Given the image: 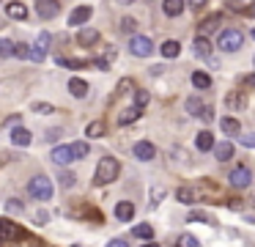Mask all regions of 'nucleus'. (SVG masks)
<instances>
[{"instance_id": "bb28decb", "label": "nucleus", "mask_w": 255, "mask_h": 247, "mask_svg": "<svg viewBox=\"0 0 255 247\" xmlns=\"http://www.w3.org/2000/svg\"><path fill=\"white\" fill-rule=\"evenodd\" d=\"M217 25H220V14H214V16H206V19L200 22V33H211Z\"/></svg>"}, {"instance_id": "37998d69", "label": "nucleus", "mask_w": 255, "mask_h": 247, "mask_svg": "<svg viewBox=\"0 0 255 247\" xmlns=\"http://www.w3.org/2000/svg\"><path fill=\"white\" fill-rule=\"evenodd\" d=\"M6 209L8 212H14V214H19V212H25V206L17 201V198H11V201H6Z\"/></svg>"}, {"instance_id": "79ce46f5", "label": "nucleus", "mask_w": 255, "mask_h": 247, "mask_svg": "<svg viewBox=\"0 0 255 247\" xmlns=\"http://www.w3.org/2000/svg\"><path fill=\"white\" fill-rule=\"evenodd\" d=\"M50 41H52V38H50V33H39V38H36V47H39L41 52H44V49L50 47Z\"/></svg>"}, {"instance_id": "c756f323", "label": "nucleus", "mask_w": 255, "mask_h": 247, "mask_svg": "<svg viewBox=\"0 0 255 247\" xmlns=\"http://www.w3.org/2000/svg\"><path fill=\"white\" fill-rule=\"evenodd\" d=\"M14 55V41L11 38H0V58H11Z\"/></svg>"}, {"instance_id": "6e6552de", "label": "nucleus", "mask_w": 255, "mask_h": 247, "mask_svg": "<svg viewBox=\"0 0 255 247\" xmlns=\"http://www.w3.org/2000/svg\"><path fill=\"white\" fill-rule=\"evenodd\" d=\"M134 157L140 159V162H151V159L156 157V148H154V143H148V140H140V143H134Z\"/></svg>"}, {"instance_id": "f704fd0d", "label": "nucleus", "mask_w": 255, "mask_h": 247, "mask_svg": "<svg viewBox=\"0 0 255 247\" xmlns=\"http://www.w3.org/2000/svg\"><path fill=\"white\" fill-rule=\"evenodd\" d=\"M134 91V82L129 80V77H124L121 82H118V96H124V93H132Z\"/></svg>"}, {"instance_id": "4468645a", "label": "nucleus", "mask_w": 255, "mask_h": 247, "mask_svg": "<svg viewBox=\"0 0 255 247\" xmlns=\"http://www.w3.org/2000/svg\"><path fill=\"white\" fill-rule=\"evenodd\" d=\"M69 93L77 96V99H85L88 96V82L80 80V77H72V80H69Z\"/></svg>"}, {"instance_id": "c03bdc74", "label": "nucleus", "mask_w": 255, "mask_h": 247, "mask_svg": "<svg viewBox=\"0 0 255 247\" xmlns=\"http://www.w3.org/2000/svg\"><path fill=\"white\" fill-rule=\"evenodd\" d=\"M30 60H36V63H41V60H44V52H41L39 47H30V55H28Z\"/></svg>"}, {"instance_id": "2eb2a0df", "label": "nucleus", "mask_w": 255, "mask_h": 247, "mask_svg": "<svg viewBox=\"0 0 255 247\" xmlns=\"http://www.w3.org/2000/svg\"><path fill=\"white\" fill-rule=\"evenodd\" d=\"M30 140H33V135H30V129H25V126H17V129L11 132L14 146H30Z\"/></svg>"}, {"instance_id": "ddd939ff", "label": "nucleus", "mask_w": 255, "mask_h": 247, "mask_svg": "<svg viewBox=\"0 0 255 247\" xmlns=\"http://www.w3.org/2000/svg\"><path fill=\"white\" fill-rule=\"evenodd\" d=\"M192 49H195V55H198V58H206V60L211 58V41H209L206 36H198V38H195V41H192Z\"/></svg>"}, {"instance_id": "72a5a7b5", "label": "nucleus", "mask_w": 255, "mask_h": 247, "mask_svg": "<svg viewBox=\"0 0 255 247\" xmlns=\"http://www.w3.org/2000/svg\"><path fill=\"white\" fill-rule=\"evenodd\" d=\"M176 247H200V242L195 239V236L184 234V236H178V245H176Z\"/></svg>"}, {"instance_id": "c9c22d12", "label": "nucleus", "mask_w": 255, "mask_h": 247, "mask_svg": "<svg viewBox=\"0 0 255 247\" xmlns=\"http://www.w3.org/2000/svg\"><path fill=\"white\" fill-rule=\"evenodd\" d=\"M58 63H61V66H69V69H85V66H88V60H66V58H58Z\"/></svg>"}, {"instance_id": "dca6fc26", "label": "nucleus", "mask_w": 255, "mask_h": 247, "mask_svg": "<svg viewBox=\"0 0 255 247\" xmlns=\"http://www.w3.org/2000/svg\"><path fill=\"white\" fill-rule=\"evenodd\" d=\"M214 157L220 159V162H228V159L233 157V143L225 140V143H214Z\"/></svg>"}, {"instance_id": "a211bd4d", "label": "nucleus", "mask_w": 255, "mask_h": 247, "mask_svg": "<svg viewBox=\"0 0 255 247\" xmlns=\"http://www.w3.org/2000/svg\"><path fill=\"white\" fill-rule=\"evenodd\" d=\"M195 146H198V151H211L214 148V137H211V132H200L198 137H195Z\"/></svg>"}, {"instance_id": "f3484780", "label": "nucleus", "mask_w": 255, "mask_h": 247, "mask_svg": "<svg viewBox=\"0 0 255 247\" xmlns=\"http://www.w3.org/2000/svg\"><path fill=\"white\" fill-rule=\"evenodd\" d=\"M116 217L121 220V223H129V220L134 217V203H129V201H121L116 206Z\"/></svg>"}, {"instance_id": "2f4dec72", "label": "nucleus", "mask_w": 255, "mask_h": 247, "mask_svg": "<svg viewBox=\"0 0 255 247\" xmlns=\"http://www.w3.org/2000/svg\"><path fill=\"white\" fill-rule=\"evenodd\" d=\"M176 198H178V201H181V203H195V192L189 190V187H178Z\"/></svg>"}, {"instance_id": "49530a36", "label": "nucleus", "mask_w": 255, "mask_h": 247, "mask_svg": "<svg viewBox=\"0 0 255 247\" xmlns=\"http://www.w3.org/2000/svg\"><path fill=\"white\" fill-rule=\"evenodd\" d=\"M33 110H36V113H52V104L39 102V104H33Z\"/></svg>"}, {"instance_id": "39448f33", "label": "nucleus", "mask_w": 255, "mask_h": 247, "mask_svg": "<svg viewBox=\"0 0 255 247\" xmlns=\"http://www.w3.org/2000/svg\"><path fill=\"white\" fill-rule=\"evenodd\" d=\"M25 236V231L19 228L17 223H11V220H0V239L3 242H19Z\"/></svg>"}, {"instance_id": "7c9ffc66", "label": "nucleus", "mask_w": 255, "mask_h": 247, "mask_svg": "<svg viewBox=\"0 0 255 247\" xmlns=\"http://www.w3.org/2000/svg\"><path fill=\"white\" fill-rule=\"evenodd\" d=\"M189 220H192V223H206V225H214V217H211V214H206V212H189Z\"/></svg>"}, {"instance_id": "7ed1b4c3", "label": "nucleus", "mask_w": 255, "mask_h": 247, "mask_svg": "<svg viewBox=\"0 0 255 247\" xmlns=\"http://www.w3.org/2000/svg\"><path fill=\"white\" fill-rule=\"evenodd\" d=\"M242 44H244V36L236 27H228V30L220 33V49L222 52H236V49H242Z\"/></svg>"}, {"instance_id": "4c0bfd02", "label": "nucleus", "mask_w": 255, "mask_h": 247, "mask_svg": "<svg viewBox=\"0 0 255 247\" xmlns=\"http://www.w3.org/2000/svg\"><path fill=\"white\" fill-rule=\"evenodd\" d=\"M14 55L25 60V58L30 55V44H14Z\"/></svg>"}, {"instance_id": "58836bf2", "label": "nucleus", "mask_w": 255, "mask_h": 247, "mask_svg": "<svg viewBox=\"0 0 255 247\" xmlns=\"http://www.w3.org/2000/svg\"><path fill=\"white\" fill-rule=\"evenodd\" d=\"M134 27H137V22H134L132 16H124L121 19V30L124 33H134Z\"/></svg>"}, {"instance_id": "4be33fe9", "label": "nucleus", "mask_w": 255, "mask_h": 247, "mask_svg": "<svg viewBox=\"0 0 255 247\" xmlns=\"http://www.w3.org/2000/svg\"><path fill=\"white\" fill-rule=\"evenodd\" d=\"M159 52L165 55V58H178V52H181V44L178 41H165L159 47Z\"/></svg>"}, {"instance_id": "6ab92c4d", "label": "nucleus", "mask_w": 255, "mask_h": 247, "mask_svg": "<svg viewBox=\"0 0 255 247\" xmlns=\"http://www.w3.org/2000/svg\"><path fill=\"white\" fill-rule=\"evenodd\" d=\"M140 113H143L140 107H129V110H124V113L118 115V124H121V126H127V124H134V121L140 118Z\"/></svg>"}, {"instance_id": "ea45409f", "label": "nucleus", "mask_w": 255, "mask_h": 247, "mask_svg": "<svg viewBox=\"0 0 255 247\" xmlns=\"http://www.w3.org/2000/svg\"><path fill=\"white\" fill-rule=\"evenodd\" d=\"M61 184L66 187V190H72V187L77 184V176L74 173H61Z\"/></svg>"}, {"instance_id": "393cba45", "label": "nucleus", "mask_w": 255, "mask_h": 247, "mask_svg": "<svg viewBox=\"0 0 255 247\" xmlns=\"http://www.w3.org/2000/svg\"><path fill=\"white\" fill-rule=\"evenodd\" d=\"M137 239H143V242H151V236H154V228H151L148 223H143V225H134V231H132Z\"/></svg>"}, {"instance_id": "4d7b16f0", "label": "nucleus", "mask_w": 255, "mask_h": 247, "mask_svg": "<svg viewBox=\"0 0 255 247\" xmlns=\"http://www.w3.org/2000/svg\"><path fill=\"white\" fill-rule=\"evenodd\" d=\"M253 38H255V27H253Z\"/></svg>"}, {"instance_id": "f03ea898", "label": "nucleus", "mask_w": 255, "mask_h": 247, "mask_svg": "<svg viewBox=\"0 0 255 247\" xmlns=\"http://www.w3.org/2000/svg\"><path fill=\"white\" fill-rule=\"evenodd\" d=\"M28 192L36 198V201H50L52 192H55V187H52V181L47 179V176H36V179L28 181Z\"/></svg>"}, {"instance_id": "8fccbe9b", "label": "nucleus", "mask_w": 255, "mask_h": 247, "mask_svg": "<svg viewBox=\"0 0 255 247\" xmlns=\"http://www.w3.org/2000/svg\"><path fill=\"white\" fill-rule=\"evenodd\" d=\"M206 3H209V0H189V5H192V8H203Z\"/></svg>"}, {"instance_id": "aec40b11", "label": "nucleus", "mask_w": 255, "mask_h": 247, "mask_svg": "<svg viewBox=\"0 0 255 247\" xmlns=\"http://www.w3.org/2000/svg\"><path fill=\"white\" fill-rule=\"evenodd\" d=\"M162 11H165L167 16H178L184 11V0H165V5H162Z\"/></svg>"}, {"instance_id": "603ef678", "label": "nucleus", "mask_w": 255, "mask_h": 247, "mask_svg": "<svg viewBox=\"0 0 255 247\" xmlns=\"http://www.w3.org/2000/svg\"><path fill=\"white\" fill-rule=\"evenodd\" d=\"M118 3H121V5H132L134 0H118Z\"/></svg>"}, {"instance_id": "423d86ee", "label": "nucleus", "mask_w": 255, "mask_h": 247, "mask_svg": "<svg viewBox=\"0 0 255 247\" xmlns=\"http://www.w3.org/2000/svg\"><path fill=\"white\" fill-rule=\"evenodd\" d=\"M228 179H231V184H233V187L244 190V187H247L250 181H253V170H250L247 165H239V168H233V170H231V176H228Z\"/></svg>"}, {"instance_id": "09e8293b", "label": "nucleus", "mask_w": 255, "mask_h": 247, "mask_svg": "<svg viewBox=\"0 0 255 247\" xmlns=\"http://www.w3.org/2000/svg\"><path fill=\"white\" fill-rule=\"evenodd\" d=\"M107 247H129L124 239H113V242H107Z\"/></svg>"}, {"instance_id": "b1692460", "label": "nucleus", "mask_w": 255, "mask_h": 247, "mask_svg": "<svg viewBox=\"0 0 255 247\" xmlns=\"http://www.w3.org/2000/svg\"><path fill=\"white\" fill-rule=\"evenodd\" d=\"M105 135V121H91L85 126V137H102Z\"/></svg>"}, {"instance_id": "5701e85b", "label": "nucleus", "mask_w": 255, "mask_h": 247, "mask_svg": "<svg viewBox=\"0 0 255 247\" xmlns=\"http://www.w3.org/2000/svg\"><path fill=\"white\" fill-rule=\"evenodd\" d=\"M222 132H225V135H239V132H242V124H239V118H222Z\"/></svg>"}, {"instance_id": "3c124183", "label": "nucleus", "mask_w": 255, "mask_h": 247, "mask_svg": "<svg viewBox=\"0 0 255 247\" xmlns=\"http://www.w3.org/2000/svg\"><path fill=\"white\" fill-rule=\"evenodd\" d=\"M58 135H61V129H50L47 132V140H58Z\"/></svg>"}, {"instance_id": "473e14b6", "label": "nucleus", "mask_w": 255, "mask_h": 247, "mask_svg": "<svg viewBox=\"0 0 255 247\" xmlns=\"http://www.w3.org/2000/svg\"><path fill=\"white\" fill-rule=\"evenodd\" d=\"M148 102H151V93H148V91H137V93H134V107L143 110Z\"/></svg>"}, {"instance_id": "20e7f679", "label": "nucleus", "mask_w": 255, "mask_h": 247, "mask_svg": "<svg viewBox=\"0 0 255 247\" xmlns=\"http://www.w3.org/2000/svg\"><path fill=\"white\" fill-rule=\"evenodd\" d=\"M129 49H132V55H137V58H148V55L154 52V41H151L148 36H132Z\"/></svg>"}, {"instance_id": "cd10ccee", "label": "nucleus", "mask_w": 255, "mask_h": 247, "mask_svg": "<svg viewBox=\"0 0 255 247\" xmlns=\"http://www.w3.org/2000/svg\"><path fill=\"white\" fill-rule=\"evenodd\" d=\"M88 143H72V157L74 159H83V157H88Z\"/></svg>"}, {"instance_id": "e433bc0d", "label": "nucleus", "mask_w": 255, "mask_h": 247, "mask_svg": "<svg viewBox=\"0 0 255 247\" xmlns=\"http://www.w3.org/2000/svg\"><path fill=\"white\" fill-rule=\"evenodd\" d=\"M167 192H165V187H151V203H162V198H165Z\"/></svg>"}, {"instance_id": "412c9836", "label": "nucleus", "mask_w": 255, "mask_h": 247, "mask_svg": "<svg viewBox=\"0 0 255 247\" xmlns=\"http://www.w3.org/2000/svg\"><path fill=\"white\" fill-rule=\"evenodd\" d=\"M192 85L198 88V91H206V88H211V77L206 74V71H195V74H192Z\"/></svg>"}, {"instance_id": "f8f14e48", "label": "nucleus", "mask_w": 255, "mask_h": 247, "mask_svg": "<svg viewBox=\"0 0 255 247\" xmlns=\"http://www.w3.org/2000/svg\"><path fill=\"white\" fill-rule=\"evenodd\" d=\"M6 14L11 16V19H17V22L28 19V8H25V3H19V0H14V3L6 5Z\"/></svg>"}, {"instance_id": "1a4fd4ad", "label": "nucleus", "mask_w": 255, "mask_h": 247, "mask_svg": "<svg viewBox=\"0 0 255 247\" xmlns=\"http://www.w3.org/2000/svg\"><path fill=\"white\" fill-rule=\"evenodd\" d=\"M91 14H94V8H91V5H77V8L69 14V25H72V27L85 25V22L91 19Z\"/></svg>"}, {"instance_id": "de8ad7c7", "label": "nucleus", "mask_w": 255, "mask_h": 247, "mask_svg": "<svg viewBox=\"0 0 255 247\" xmlns=\"http://www.w3.org/2000/svg\"><path fill=\"white\" fill-rule=\"evenodd\" d=\"M211 115H214V110H211V107H203V113H200V118H203V121H211Z\"/></svg>"}, {"instance_id": "13d9d810", "label": "nucleus", "mask_w": 255, "mask_h": 247, "mask_svg": "<svg viewBox=\"0 0 255 247\" xmlns=\"http://www.w3.org/2000/svg\"><path fill=\"white\" fill-rule=\"evenodd\" d=\"M0 3H3V0H0Z\"/></svg>"}, {"instance_id": "864d4df0", "label": "nucleus", "mask_w": 255, "mask_h": 247, "mask_svg": "<svg viewBox=\"0 0 255 247\" xmlns=\"http://www.w3.org/2000/svg\"><path fill=\"white\" fill-rule=\"evenodd\" d=\"M143 247H159V245H156V242H145Z\"/></svg>"}, {"instance_id": "6e6d98bb", "label": "nucleus", "mask_w": 255, "mask_h": 247, "mask_svg": "<svg viewBox=\"0 0 255 247\" xmlns=\"http://www.w3.org/2000/svg\"><path fill=\"white\" fill-rule=\"evenodd\" d=\"M250 14H253V16H255V3H253V8H250Z\"/></svg>"}, {"instance_id": "a18cd8bd", "label": "nucleus", "mask_w": 255, "mask_h": 247, "mask_svg": "<svg viewBox=\"0 0 255 247\" xmlns=\"http://www.w3.org/2000/svg\"><path fill=\"white\" fill-rule=\"evenodd\" d=\"M225 8L228 11H244V5H242V0H225Z\"/></svg>"}, {"instance_id": "9b49d317", "label": "nucleus", "mask_w": 255, "mask_h": 247, "mask_svg": "<svg viewBox=\"0 0 255 247\" xmlns=\"http://www.w3.org/2000/svg\"><path fill=\"white\" fill-rule=\"evenodd\" d=\"M77 41L83 44V47H94V44L99 41V30H96V27H80Z\"/></svg>"}, {"instance_id": "f257e3e1", "label": "nucleus", "mask_w": 255, "mask_h": 247, "mask_svg": "<svg viewBox=\"0 0 255 247\" xmlns=\"http://www.w3.org/2000/svg\"><path fill=\"white\" fill-rule=\"evenodd\" d=\"M118 173H121L118 159L116 157H102L99 165H96V173H94V184L105 187V184H110V181H116Z\"/></svg>"}, {"instance_id": "a878e982", "label": "nucleus", "mask_w": 255, "mask_h": 247, "mask_svg": "<svg viewBox=\"0 0 255 247\" xmlns=\"http://www.w3.org/2000/svg\"><path fill=\"white\" fill-rule=\"evenodd\" d=\"M187 113L189 115H198V118H200V113H203V102H200L198 96H189L187 99Z\"/></svg>"}, {"instance_id": "0eeeda50", "label": "nucleus", "mask_w": 255, "mask_h": 247, "mask_svg": "<svg viewBox=\"0 0 255 247\" xmlns=\"http://www.w3.org/2000/svg\"><path fill=\"white\" fill-rule=\"evenodd\" d=\"M36 11H39L41 19H55L58 11H61V3L58 0H36Z\"/></svg>"}, {"instance_id": "9d476101", "label": "nucleus", "mask_w": 255, "mask_h": 247, "mask_svg": "<svg viewBox=\"0 0 255 247\" xmlns=\"http://www.w3.org/2000/svg\"><path fill=\"white\" fill-rule=\"evenodd\" d=\"M50 159H52L55 165H69V162H74L72 146H55V148H52V154H50Z\"/></svg>"}, {"instance_id": "5fc2aeb1", "label": "nucleus", "mask_w": 255, "mask_h": 247, "mask_svg": "<svg viewBox=\"0 0 255 247\" xmlns=\"http://www.w3.org/2000/svg\"><path fill=\"white\" fill-rule=\"evenodd\" d=\"M247 82H250V85H255V74H253V77H250V80H247Z\"/></svg>"}, {"instance_id": "a19ab883", "label": "nucleus", "mask_w": 255, "mask_h": 247, "mask_svg": "<svg viewBox=\"0 0 255 247\" xmlns=\"http://www.w3.org/2000/svg\"><path fill=\"white\" fill-rule=\"evenodd\" d=\"M239 143L247 148H255V132H247V135H239Z\"/></svg>"}, {"instance_id": "c85d7f7f", "label": "nucleus", "mask_w": 255, "mask_h": 247, "mask_svg": "<svg viewBox=\"0 0 255 247\" xmlns=\"http://www.w3.org/2000/svg\"><path fill=\"white\" fill-rule=\"evenodd\" d=\"M225 102H228V107H231V110H233V107H236V110H242L244 104H247V99H244L242 93H231V96H228Z\"/></svg>"}]
</instances>
